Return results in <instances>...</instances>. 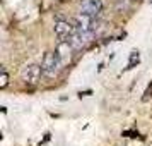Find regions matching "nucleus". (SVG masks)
<instances>
[{
    "label": "nucleus",
    "instance_id": "f257e3e1",
    "mask_svg": "<svg viewBox=\"0 0 152 146\" xmlns=\"http://www.w3.org/2000/svg\"><path fill=\"white\" fill-rule=\"evenodd\" d=\"M41 67H43V74L46 77H55L63 65H62V62H60V59H58L56 53L48 52V53H45V57H43Z\"/></svg>",
    "mask_w": 152,
    "mask_h": 146
},
{
    "label": "nucleus",
    "instance_id": "f03ea898",
    "mask_svg": "<svg viewBox=\"0 0 152 146\" xmlns=\"http://www.w3.org/2000/svg\"><path fill=\"white\" fill-rule=\"evenodd\" d=\"M41 74H43V67L41 65H38V64H29V65H26V67H22L21 79H22V83L24 84L33 86V84L39 83Z\"/></svg>",
    "mask_w": 152,
    "mask_h": 146
},
{
    "label": "nucleus",
    "instance_id": "7ed1b4c3",
    "mask_svg": "<svg viewBox=\"0 0 152 146\" xmlns=\"http://www.w3.org/2000/svg\"><path fill=\"white\" fill-rule=\"evenodd\" d=\"M77 31L75 22L65 21V19H56L55 21V35L60 38V42H69L70 36Z\"/></svg>",
    "mask_w": 152,
    "mask_h": 146
},
{
    "label": "nucleus",
    "instance_id": "20e7f679",
    "mask_svg": "<svg viewBox=\"0 0 152 146\" xmlns=\"http://www.w3.org/2000/svg\"><path fill=\"white\" fill-rule=\"evenodd\" d=\"M96 17L94 16H89V14H84L80 12L79 16H75V26H77V31L80 33H89V31H94V26H96Z\"/></svg>",
    "mask_w": 152,
    "mask_h": 146
},
{
    "label": "nucleus",
    "instance_id": "39448f33",
    "mask_svg": "<svg viewBox=\"0 0 152 146\" xmlns=\"http://www.w3.org/2000/svg\"><path fill=\"white\" fill-rule=\"evenodd\" d=\"M103 7H104L103 0H82V2H80V12L94 16V17L101 14Z\"/></svg>",
    "mask_w": 152,
    "mask_h": 146
},
{
    "label": "nucleus",
    "instance_id": "423d86ee",
    "mask_svg": "<svg viewBox=\"0 0 152 146\" xmlns=\"http://www.w3.org/2000/svg\"><path fill=\"white\" fill-rule=\"evenodd\" d=\"M72 52H74V47H72V43L70 42H60L58 43V47H56V50H55V53L58 55L62 65H67V64L70 62V59H72Z\"/></svg>",
    "mask_w": 152,
    "mask_h": 146
},
{
    "label": "nucleus",
    "instance_id": "0eeeda50",
    "mask_svg": "<svg viewBox=\"0 0 152 146\" xmlns=\"http://www.w3.org/2000/svg\"><path fill=\"white\" fill-rule=\"evenodd\" d=\"M140 62V53L138 52H132L130 53V60H128V69L135 67V64Z\"/></svg>",
    "mask_w": 152,
    "mask_h": 146
},
{
    "label": "nucleus",
    "instance_id": "6e6552de",
    "mask_svg": "<svg viewBox=\"0 0 152 146\" xmlns=\"http://www.w3.org/2000/svg\"><path fill=\"white\" fill-rule=\"evenodd\" d=\"M9 84V74L5 70H2V74H0V88H5Z\"/></svg>",
    "mask_w": 152,
    "mask_h": 146
},
{
    "label": "nucleus",
    "instance_id": "1a4fd4ad",
    "mask_svg": "<svg viewBox=\"0 0 152 146\" xmlns=\"http://www.w3.org/2000/svg\"><path fill=\"white\" fill-rule=\"evenodd\" d=\"M151 5H152V2H151Z\"/></svg>",
    "mask_w": 152,
    "mask_h": 146
}]
</instances>
